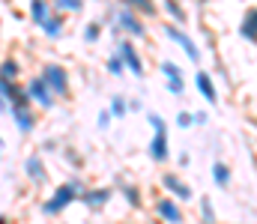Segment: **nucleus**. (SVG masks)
I'll list each match as a JSON object with an SVG mask.
<instances>
[{
    "mask_svg": "<svg viewBox=\"0 0 257 224\" xmlns=\"http://www.w3.org/2000/svg\"><path fill=\"white\" fill-rule=\"evenodd\" d=\"M153 126H156V144L150 147V152H153V158H165L168 155V141H165V126H162V120L159 117H153Z\"/></svg>",
    "mask_w": 257,
    "mask_h": 224,
    "instance_id": "nucleus-1",
    "label": "nucleus"
},
{
    "mask_svg": "<svg viewBox=\"0 0 257 224\" xmlns=\"http://www.w3.org/2000/svg\"><path fill=\"white\" fill-rule=\"evenodd\" d=\"M72 194H75V185H63V188H60V191L54 194V200H51V203L45 206V212H60L66 203L72 200Z\"/></svg>",
    "mask_w": 257,
    "mask_h": 224,
    "instance_id": "nucleus-2",
    "label": "nucleus"
},
{
    "mask_svg": "<svg viewBox=\"0 0 257 224\" xmlns=\"http://www.w3.org/2000/svg\"><path fill=\"white\" fill-rule=\"evenodd\" d=\"M45 84L63 93L66 90V72L60 69V66H48V69H45Z\"/></svg>",
    "mask_w": 257,
    "mask_h": 224,
    "instance_id": "nucleus-3",
    "label": "nucleus"
},
{
    "mask_svg": "<svg viewBox=\"0 0 257 224\" xmlns=\"http://www.w3.org/2000/svg\"><path fill=\"white\" fill-rule=\"evenodd\" d=\"M197 90L206 96V102H215V87H212L209 75H197Z\"/></svg>",
    "mask_w": 257,
    "mask_h": 224,
    "instance_id": "nucleus-4",
    "label": "nucleus"
},
{
    "mask_svg": "<svg viewBox=\"0 0 257 224\" xmlns=\"http://www.w3.org/2000/svg\"><path fill=\"white\" fill-rule=\"evenodd\" d=\"M159 212H162L168 221H180V209H177L171 200H162V203H159Z\"/></svg>",
    "mask_w": 257,
    "mask_h": 224,
    "instance_id": "nucleus-5",
    "label": "nucleus"
},
{
    "mask_svg": "<svg viewBox=\"0 0 257 224\" xmlns=\"http://www.w3.org/2000/svg\"><path fill=\"white\" fill-rule=\"evenodd\" d=\"M171 36H174V39H177V42H180V45H183V48H186V51H189V57H197V48H194L192 45V39H186V36H183V33H180V30H171Z\"/></svg>",
    "mask_w": 257,
    "mask_h": 224,
    "instance_id": "nucleus-6",
    "label": "nucleus"
},
{
    "mask_svg": "<svg viewBox=\"0 0 257 224\" xmlns=\"http://www.w3.org/2000/svg\"><path fill=\"white\" fill-rule=\"evenodd\" d=\"M30 93H36V96H39V102H42V105H51V93H48V90H45V81H36V84H33V87H30Z\"/></svg>",
    "mask_w": 257,
    "mask_h": 224,
    "instance_id": "nucleus-7",
    "label": "nucleus"
},
{
    "mask_svg": "<svg viewBox=\"0 0 257 224\" xmlns=\"http://www.w3.org/2000/svg\"><path fill=\"white\" fill-rule=\"evenodd\" d=\"M123 60H126L128 66H132V72H135V75H141V60L135 57V51H132L128 45H123Z\"/></svg>",
    "mask_w": 257,
    "mask_h": 224,
    "instance_id": "nucleus-8",
    "label": "nucleus"
},
{
    "mask_svg": "<svg viewBox=\"0 0 257 224\" xmlns=\"http://www.w3.org/2000/svg\"><path fill=\"white\" fill-rule=\"evenodd\" d=\"M245 36L251 33V36H257V12H251V15H245V30H242Z\"/></svg>",
    "mask_w": 257,
    "mask_h": 224,
    "instance_id": "nucleus-9",
    "label": "nucleus"
},
{
    "mask_svg": "<svg viewBox=\"0 0 257 224\" xmlns=\"http://www.w3.org/2000/svg\"><path fill=\"white\" fill-rule=\"evenodd\" d=\"M33 18H36L39 24H45V3H42V0L33 3Z\"/></svg>",
    "mask_w": 257,
    "mask_h": 224,
    "instance_id": "nucleus-10",
    "label": "nucleus"
},
{
    "mask_svg": "<svg viewBox=\"0 0 257 224\" xmlns=\"http://www.w3.org/2000/svg\"><path fill=\"white\" fill-rule=\"evenodd\" d=\"M215 182H218V185H224V182H227V167L215 164Z\"/></svg>",
    "mask_w": 257,
    "mask_h": 224,
    "instance_id": "nucleus-11",
    "label": "nucleus"
},
{
    "mask_svg": "<svg viewBox=\"0 0 257 224\" xmlns=\"http://www.w3.org/2000/svg\"><path fill=\"white\" fill-rule=\"evenodd\" d=\"M168 185H171V188H174V191H180V194H183V197H189V188H186V185H180V182H177V179H174V176H168Z\"/></svg>",
    "mask_w": 257,
    "mask_h": 224,
    "instance_id": "nucleus-12",
    "label": "nucleus"
}]
</instances>
